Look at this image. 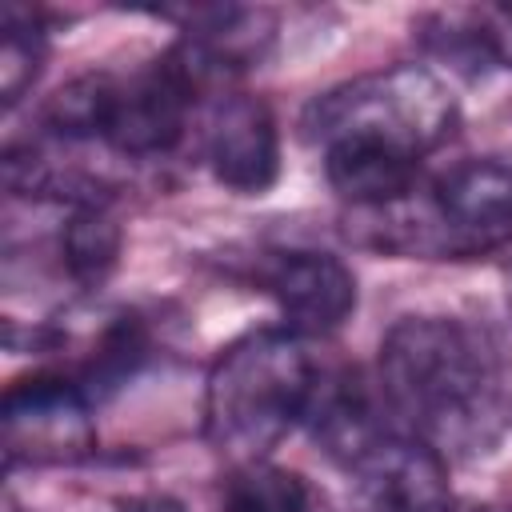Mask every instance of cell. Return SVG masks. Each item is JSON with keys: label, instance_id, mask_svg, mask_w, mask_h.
Listing matches in <instances>:
<instances>
[{"label": "cell", "instance_id": "1", "mask_svg": "<svg viewBox=\"0 0 512 512\" xmlns=\"http://www.w3.org/2000/svg\"><path fill=\"white\" fill-rule=\"evenodd\" d=\"M376 388L388 416L444 460L488 456L512 424L504 352L460 316L396 320L380 340Z\"/></svg>", "mask_w": 512, "mask_h": 512}, {"label": "cell", "instance_id": "2", "mask_svg": "<svg viewBox=\"0 0 512 512\" xmlns=\"http://www.w3.org/2000/svg\"><path fill=\"white\" fill-rule=\"evenodd\" d=\"M320 372L304 336L288 328H260L232 340L204 384L208 444L232 464L264 460L308 420Z\"/></svg>", "mask_w": 512, "mask_h": 512}, {"label": "cell", "instance_id": "3", "mask_svg": "<svg viewBox=\"0 0 512 512\" xmlns=\"http://www.w3.org/2000/svg\"><path fill=\"white\" fill-rule=\"evenodd\" d=\"M368 244L400 256L456 260L512 244V148L468 156L400 204L356 212Z\"/></svg>", "mask_w": 512, "mask_h": 512}, {"label": "cell", "instance_id": "4", "mask_svg": "<svg viewBox=\"0 0 512 512\" xmlns=\"http://www.w3.org/2000/svg\"><path fill=\"white\" fill-rule=\"evenodd\" d=\"M452 88L424 64H388L320 92L304 108V136L328 144H380L424 160L456 132Z\"/></svg>", "mask_w": 512, "mask_h": 512}, {"label": "cell", "instance_id": "5", "mask_svg": "<svg viewBox=\"0 0 512 512\" xmlns=\"http://www.w3.org/2000/svg\"><path fill=\"white\" fill-rule=\"evenodd\" d=\"M208 84L212 80L204 76L196 56L184 48V40H176L168 52H160L140 72H128V76L112 72L108 116H104L100 140L112 152L132 156V160L172 152L184 140L192 104Z\"/></svg>", "mask_w": 512, "mask_h": 512}, {"label": "cell", "instance_id": "6", "mask_svg": "<svg viewBox=\"0 0 512 512\" xmlns=\"http://www.w3.org/2000/svg\"><path fill=\"white\" fill-rule=\"evenodd\" d=\"M368 512H452L448 460L396 420L376 416L332 452Z\"/></svg>", "mask_w": 512, "mask_h": 512}, {"label": "cell", "instance_id": "7", "mask_svg": "<svg viewBox=\"0 0 512 512\" xmlns=\"http://www.w3.org/2000/svg\"><path fill=\"white\" fill-rule=\"evenodd\" d=\"M92 396L64 372H32L4 392V452L12 464H72L96 448Z\"/></svg>", "mask_w": 512, "mask_h": 512}, {"label": "cell", "instance_id": "8", "mask_svg": "<svg viewBox=\"0 0 512 512\" xmlns=\"http://www.w3.org/2000/svg\"><path fill=\"white\" fill-rule=\"evenodd\" d=\"M256 284L296 336H328L356 312L352 268L320 248H276L256 260Z\"/></svg>", "mask_w": 512, "mask_h": 512}, {"label": "cell", "instance_id": "9", "mask_svg": "<svg viewBox=\"0 0 512 512\" xmlns=\"http://www.w3.org/2000/svg\"><path fill=\"white\" fill-rule=\"evenodd\" d=\"M204 160L216 184L236 196H264L280 176V128L260 96H224L204 128Z\"/></svg>", "mask_w": 512, "mask_h": 512}, {"label": "cell", "instance_id": "10", "mask_svg": "<svg viewBox=\"0 0 512 512\" xmlns=\"http://www.w3.org/2000/svg\"><path fill=\"white\" fill-rule=\"evenodd\" d=\"M428 44L472 68H512V4L444 8L428 16Z\"/></svg>", "mask_w": 512, "mask_h": 512}, {"label": "cell", "instance_id": "11", "mask_svg": "<svg viewBox=\"0 0 512 512\" xmlns=\"http://www.w3.org/2000/svg\"><path fill=\"white\" fill-rule=\"evenodd\" d=\"M120 240V224L108 216V208L100 200H80L60 224V264L76 284H100L120 256Z\"/></svg>", "mask_w": 512, "mask_h": 512}, {"label": "cell", "instance_id": "12", "mask_svg": "<svg viewBox=\"0 0 512 512\" xmlns=\"http://www.w3.org/2000/svg\"><path fill=\"white\" fill-rule=\"evenodd\" d=\"M220 512H316L308 484L268 460L236 464L220 492Z\"/></svg>", "mask_w": 512, "mask_h": 512}, {"label": "cell", "instance_id": "13", "mask_svg": "<svg viewBox=\"0 0 512 512\" xmlns=\"http://www.w3.org/2000/svg\"><path fill=\"white\" fill-rule=\"evenodd\" d=\"M48 52L44 20L24 4H4L0 12V100L12 108L40 76Z\"/></svg>", "mask_w": 512, "mask_h": 512}, {"label": "cell", "instance_id": "14", "mask_svg": "<svg viewBox=\"0 0 512 512\" xmlns=\"http://www.w3.org/2000/svg\"><path fill=\"white\" fill-rule=\"evenodd\" d=\"M504 296H508V312H512V276H508V288H504Z\"/></svg>", "mask_w": 512, "mask_h": 512}]
</instances>
